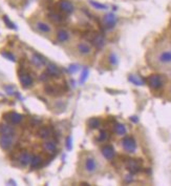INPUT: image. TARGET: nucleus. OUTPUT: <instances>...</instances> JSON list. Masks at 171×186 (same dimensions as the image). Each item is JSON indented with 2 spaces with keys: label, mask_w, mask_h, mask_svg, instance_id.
<instances>
[{
  "label": "nucleus",
  "mask_w": 171,
  "mask_h": 186,
  "mask_svg": "<svg viewBox=\"0 0 171 186\" xmlns=\"http://www.w3.org/2000/svg\"><path fill=\"white\" fill-rule=\"evenodd\" d=\"M83 169L88 175H93L98 170V163L97 160L93 156H87L84 158L83 161Z\"/></svg>",
  "instance_id": "nucleus-2"
},
{
  "label": "nucleus",
  "mask_w": 171,
  "mask_h": 186,
  "mask_svg": "<svg viewBox=\"0 0 171 186\" xmlns=\"http://www.w3.org/2000/svg\"><path fill=\"white\" fill-rule=\"evenodd\" d=\"M0 135L15 136V129L10 124H0Z\"/></svg>",
  "instance_id": "nucleus-20"
},
{
  "label": "nucleus",
  "mask_w": 171,
  "mask_h": 186,
  "mask_svg": "<svg viewBox=\"0 0 171 186\" xmlns=\"http://www.w3.org/2000/svg\"><path fill=\"white\" fill-rule=\"evenodd\" d=\"M121 143H122L123 149L126 152L132 154V152H134L137 150V142H135V140L132 137H125Z\"/></svg>",
  "instance_id": "nucleus-6"
},
{
  "label": "nucleus",
  "mask_w": 171,
  "mask_h": 186,
  "mask_svg": "<svg viewBox=\"0 0 171 186\" xmlns=\"http://www.w3.org/2000/svg\"><path fill=\"white\" fill-rule=\"evenodd\" d=\"M89 3L93 5V9H97V10H107L108 9V7L106 4L97 2V1H95V0H89Z\"/></svg>",
  "instance_id": "nucleus-27"
},
{
  "label": "nucleus",
  "mask_w": 171,
  "mask_h": 186,
  "mask_svg": "<svg viewBox=\"0 0 171 186\" xmlns=\"http://www.w3.org/2000/svg\"><path fill=\"white\" fill-rule=\"evenodd\" d=\"M66 147L68 148V149H72V137H67V139H66Z\"/></svg>",
  "instance_id": "nucleus-34"
},
{
  "label": "nucleus",
  "mask_w": 171,
  "mask_h": 186,
  "mask_svg": "<svg viewBox=\"0 0 171 186\" xmlns=\"http://www.w3.org/2000/svg\"><path fill=\"white\" fill-rule=\"evenodd\" d=\"M147 84L149 85L152 89H160L164 86L165 79L163 76L158 75V74L150 75L147 78Z\"/></svg>",
  "instance_id": "nucleus-3"
},
{
  "label": "nucleus",
  "mask_w": 171,
  "mask_h": 186,
  "mask_svg": "<svg viewBox=\"0 0 171 186\" xmlns=\"http://www.w3.org/2000/svg\"><path fill=\"white\" fill-rule=\"evenodd\" d=\"M4 117H5V120L9 121L11 124H19L22 121V119H23L22 115L18 114V112H9Z\"/></svg>",
  "instance_id": "nucleus-13"
},
{
  "label": "nucleus",
  "mask_w": 171,
  "mask_h": 186,
  "mask_svg": "<svg viewBox=\"0 0 171 186\" xmlns=\"http://www.w3.org/2000/svg\"><path fill=\"white\" fill-rule=\"evenodd\" d=\"M49 18L55 23H61L64 20V17L61 15L60 13H57V12H51L49 14Z\"/></svg>",
  "instance_id": "nucleus-22"
},
{
  "label": "nucleus",
  "mask_w": 171,
  "mask_h": 186,
  "mask_svg": "<svg viewBox=\"0 0 171 186\" xmlns=\"http://www.w3.org/2000/svg\"><path fill=\"white\" fill-rule=\"evenodd\" d=\"M57 40L59 41L60 43H65L67 41H69L70 39V33L68 32L67 30H64V28H60V30L57 31Z\"/></svg>",
  "instance_id": "nucleus-12"
},
{
  "label": "nucleus",
  "mask_w": 171,
  "mask_h": 186,
  "mask_svg": "<svg viewBox=\"0 0 171 186\" xmlns=\"http://www.w3.org/2000/svg\"><path fill=\"white\" fill-rule=\"evenodd\" d=\"M31 60H32L33 64L37 68H42L43 65H45V60L38 54H34L31 58Z\"/></svg>",
  "instance_id": "nucleus-21"
},
{
  "label": "nucleus",
  "mask_w": 171,
  "mask_h": 186,
  "mask_svg": "<svg viewBox=\"0 0 171 186\" xmlns=\"http://www.w3.org/2000/svg\"><path fill=\"white\" fill-rule=\"evenodd\" d=\"M116 21H118V18H116L112 13L106 14L103 17V26H105L107 30H110V28H114V26L116 24Z\"/></svg>",
  "instance_id": "nucleus-8"
},
{
  "label": "nucleus",
  "mask_w": 171,
  "mask_h": 186,
  "mask_svg": "<svg viewBox=\"0 0 171 186\" xmlns=\"http://www.w3.org/2000/svg\"><path fill=\"white\" fill-rule=\"evenodd\" d=\"M131 120H132V121H134V122H137V117H132V118H131Z\"/></svg>",
  "instance_id": "nucleus-37"
},
{
  "label": "nucleus",
  "mask_w": 171,
  "mask_h": 186,
  "mask_svg": "<svg viewBox=\"0 0 171 186\" xmlns=\"http://www.w3.org/2000/svg\"><path fill=\"white\" fill-rule=\"evenodd\" d=\"M126 167L131 173H135L141 170V164L137 159H129L126 162Z\"/></svg>",
  "instance_id": "nucleus-11"
},
{
  "label": "nucleus",
  "mask_w": 171,
  "mask_h": 186,
  "mask_svg": "<svg viewBox=\"0 0 171 186\" xmlns=\"http://www.w3.org/2000/svg\"><path fill=\"white\" fill-rule=\"evenodd\" d=\"M169 94L171 95V84H170V86H169Z\"/></svg>",
  "instance_id": "nucleus-38"
},
{
  "label": "nucleus",
  "mask_w": 171,
  "mask_h": 186,
  "mask_svg": "<svg viewBox=\"0 0 171 186\" xmlns=\"http://www.w3.org/2000/svg\"><path fill=\"white\" fill-rule=\"evenodd\" d=\"M76 52L82 57H89L93 55V50L89 43L87 42H79L76 45Z\"/></svg>",
  "instance_id": "nucleus-4"
},
{
  "label": "nucleus",
  "mask_w": 171,
  "mask_h": 186,
  "mask_svg": "<svg viewBox=\"0 0 171 186\" xmlns=\"http://www.w3.org/2000/svg\"><path fill=\"white\" fill-rule=\"evenodd\" d=\"M91 42L95 45L97 49H102L105 44V40H104V37L100 34H96L95 36L91 38Z\"/></svg>",
  "instance_id": "nucleus-17"
},
{
  "label": "nucleus",
  "mask_w": 171,
  "mask_h": 186,
  "mask_svg": "<svg viewBox=\"0 0 171 186\" xmlns=\"http://www.w3.org/2000/svg\"><path fill=\"white\" fill-rule=\"evenodd\" d=\"M57 5L60 11L64 14H72L75 12V5L69 0H59Z\"/></svg>",
  "instance_id": "nucleus-7"
},
{
  "label": "nucleus",
  "mask_w": 171,
  "mask_h": 186,
  "mask_svg": "<svg viewBox=\"0 0 171 186\" xmlns=\"http://www.w3.org/2000/svg\"><path fill=\"white\" fill-rule=\"evenodd\" d=\"M109 62L112 64V65H116V63H118V59H116V56L114 55V54H110Z\"/></svg>",
  "instance_id": "nucleus-32"
},
{
  "label": "nucleus",
  "mask_w": 171,
  "mask_h": 186,
  "mask_svg": "<svg viewBox=\"0 0 171 186\" xmlns=\"http://www.w3.org/2000/svg\"><path fill=\"white\" fill-rule=\"evenodd\" d=\"M3 21L5 22V24H7V26H9V28H14V30H16V26L13 23V22L11 21V20L9 19V17H7V16H3Z\"/></svg>",
  "instance_id": "nucleus-31"
},
{
  "label": "nucleus",
  "mask_w": 171,
  "mask_h": 186,
  "mask_svg": "<svg viewBox=\"0 0 171 186\" xmlns=\"http://www.w3.org/2000/svg\"><path fill=\"white\" fill-rule=\"evenodd\" d=\"M2 56H3V57H5V58H7L9 60H11V61H15V60H16L15 59V56H13L11 53H7V52H3Z\"/></svg>",
  "instance_id": "nucleus-33"
},
{
  "label": "nucleus",
  "mask_w": 171,
  "mask_h": 186,
  "mask_svg": "<svg viewBox=\"0 0 171 186\" xmlns=\"http://www.w3.org/2000/svg\"><path fill=\"white\" fill-rule=\"evenodd\" d=\"M43 149L49 154H55L57 152V145H56L55 141L53 140H46L43 143Z\"/></svg>",
  "instance_id": "nucleus-16"
},
{
  "label": "nucleus",
  "mask_w": 171,
  "mask_h": 186,
  "mask_svg": "<svg viewBox=\"0 0 171 186\" xmlns=\"http://www.w3.org/2000/svg\"><path fill=\"white\" fill-rule=\"evenodd\" d=\"M109 138V134L107 133V131H105V130H102L101 133H100V135H99V141H101V142H104V141H106V140Z\"/></svg>",
  "instance_id": "nucleus-30"
},
{
  "label": "nucleus",
  "mask_w": 171,
  "mask_h": 186,
  "mask_svg": "<svg viewBox=\"0 0 171 186\" xmlns=\"http://www.w3.org/2000/svg\"><path fill=\"white\" fill-rule=\"evenodd\" d=\"M100 124H101V121L98 118H91L88 121V125L90 128H98L100 126Z\"/></svg>",
  "instance_id": "nucleus-28"
},
{
  "label": "nucleus",
  "mask_w": 171,
  "mask_h": 186,
  "mask_svg": "<svg viewBox=\"0 0 171 186\" xmlns=\"http://www.w3.org/2000/svg\"><path fill=\"white\" fill-rule=\"evenodd\" d=\"M19 80L22 86L25 87V88L33 85V78L31 77L30 74H28L26 72H23V70L19 73Z\"/></svg>",
  "instance_id": "nucleus-9"
},
{
  "label": "nucleus",
  "mask_w": 171,
  "mask_h": 186,
  "mask_svg": "<svg viewBox=\"0 0 171 186\" xmlns=\"http://www.w3.org/2000/svg\"><path fill=\"white\" fill-rule=\"evenodd\" d=\"M114 131H116V135L119 136H124L126 134V127L124 124H121V123H116V126H114Z\"/></svg>",
  "instance_id": "nucleus-24"
},
{
  "label": "nucleus",
  "mask_w": 171,
  "mask_h": 186,
  "mask_svg": "<svg viewBox=\"0 0 171 186\" xmlns=\"http://www.w3.org/2000/svg\"><path fill=\"white\" fill-rule=\"evenodd\" d=\"M102 154L104 156V158H106L107 160H112L114 157V149L111 145H105L102 147L101 149Z\"/></svg>",
  "instance_id": "nucleus-15"
},
{
  "label": "nucleus",
  "mask_w": 171,
  "mask_h": 186,
  "mask_svg": "<svg viewBox=\"0 0 171 186\" xmlns=\"http://www.w3.org/2000/svg\"><path fill=\"white\" fill-rule=\"evenodd\" d=\"M32 154L28 152H23L20 154L19 158H18V162L21 166H28L31 163V160H32Z\"/></svg>",
  "instance_id": "nucleus-14"
},
{
  "label": "nucleus",
  "mask_w": 171,
  "mask_h": 186,
  "mask_svg": "<svg viewBox=\"0 0 171 186\" xmlns=\"http://www.w3.org/2000/svg\"><path fill=\"white\" fill-rule=\"evenodd\" d=\"M14 143V136L10 135H1L0 137V146L3 149H9Z\"/></svg>",
  "instance_id": "nucleus-10"
},
{
  "label": "nucleus",
  "mask_w": 171,
  "mask_h": 186,
  "mask_svg": "<svg viewBox=\"0 0 171 186\" xmlns=\"http://www.w3.org/2000/svg\"><path fill=\"white\" fill-rule=\"evenodd\" d=\"M78 70H79L78 65H75V64H74V65H70V66H69V72H70V73H76Z\"/></svg>",
  "instance_id": "nucleus-36"
},
{
  "label": "nucleus",
  "mask_w": 171,
  "mask_h": 186,
  "mask_svg": "<svg viewBox=\"0 0 171 186\" xmlns=\"http://www.w3.org/2000/svg\"><path fill=\"white\" fill-rule=\"evenodd\" d=\"M34 26L37 32L43 35H52V33H53V28H52L51 24L46 21H43V20H37Z\"/></svg>",
  "instance_id": "nucleus-5"
},
{
  "label": "nucleus",
  "mask_w": 171,
  "mask_h": 186,
  "mask_svg": "<svg viewBox=\"0 0 171 186\" xmlns=\"http://www.w3.org/2000/svg\"><path fill=\"white\" fill-rule=\"evenodd\" d=\"M44 92L47 94V95H51V96H57L59 94H61V89L59 88L58 86L53 84H47L44 86Z\"/></svg>",
  "instance_id": "nucleus-18"
},
{
  "label": "nucleus",
  "mask_w": 171,
  "mask_h": 186,
  "mask_svg": "<svg viewBox=\"0 0 171 186\" xmlns=\"http://www.w3.org/2000/svg\"><path fill=\"white\" fill-rule=\"evenodd\" d=\"M38 136L42 139H47L51 136V130L47 127H41L38 130Z\"/></svg>",
  "instance_id": "nucleus-25"
},
{
  "label": "nucleus",
  "mask_w": 171,
  "mask_h": 186,
  "mask_svg": "<svg viewBox=\"0 0 171 186\" xmlns=\"http://www.w3.org/2000/svg\"><path fill=\"white\" fill-rule=\"evenodd\" d=\"M40 78H41V80H42V81H46L47 79L49 78V75L47 74L46 72H45V73H43V74L41 75V77H40Z\"/></svg>",
  "instance_id": "nucleus-35"
},
{
  "label": "nucleus",
  "mask_w": 171,
  "mask_h": 186,
  "mask_svg": "<svg viewBox=\"0 0 171 186\" xmlns=\"http://www.w3.org/2000/svg\"><path fill=\"white\" fill-rule=\"evenodd\" d=\"M41 163H42V158L40 156H33L30 165L32 168H37V167L40 166Z\"/></svg>",
  "instance_id": "nucleus-23"
},
{
  "label": "nucleus",
  "mask_w": 171,
  "mask_h": 186,
  "mask_svg": "<svg viewBox=\"0 0 171 186\" xmlns=\"http://www.w3.org/2000/svg\"><path fill=\"white\" fill-rule=\"evenodd\" d=\"M129 81H131V82L135 85H143L144 84V80L142 78H140L139 76H137V75H130V76H129Z\"/></svg>",
  "instance_id": "nucleus-26"
},
{
  "label": "nucleus",
  "mask_w": 171,
  "mask_h": 186,
  "mask_svg": "<svg viewBox=\"0 0 171 186\" xmlns=\"http://www.w3.org/2000/svg\"><path fill=\"white\" fill-rule=\"evenodd\" d=\"M46 73L49 75V77H58L61 74V70L55 64H47L46 66Z\"/></svg>",
  "instance_id": "nucleus-19"
},
{
  "label": "nucleus",
  "mask_w": 171,
  "mask_h": 186,
  "mask_svg": "<svg viewBox=\"0 0 171 186\" xmlns=\"http://www.w3.org/2000/svg\"><path fill=\"white\" fill-rule=\"evenodd\" d=\"M154 61L156 65L161 68L171 66V49H163L158 51L154 56Z\"/></svg>",
  "instance_id": "nucleus-1"
},
{
  "label": "nucleus",
  "mask_w": 171,
  "mask_h": 186,
  "mask_svg": "<svg viewBox=\"0 0 171 186\" xmlns=\"http://www.w3.org/2000/svg\"><path fill=\"white\" fill-rule=\"evenodd\" d=\"M89 76V70L87 68H84L82 70V73H81V77H80V82L84 83L86 81V79L88 78Z\"/></svg>",
  "instance_id": "nucleus-29"
}]
</instances>
